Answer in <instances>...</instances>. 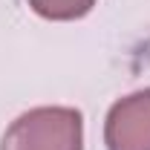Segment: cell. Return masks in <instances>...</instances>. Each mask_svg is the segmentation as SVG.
<instances>
[{
	"instance_id": "6da1fadb",
	"label": "cell",
	"mask_w": 150,
	"mask_h": 150,
	"mask_svg": "<svg viewBox=\"0 0 150 150\" xmlns=\"http://www.w3.org/2000/svg\"><path fill=\"white\" fill-rule=\"evenodd\" d=\"M0 150H84V115L75 107H32L6 127Z\"/></svg>"
},
{
	"instance_id": "3957f363",
	"label": "cell",
	"mask_w": 150,
	"mask_h": 150,
	"mask_svg": "<svg viewBox=\"0 0 150 150\" xmlns=\"http://www.w3.org/2000/svg\"><path fill=\"white\" fill-rule=\"evenodd\" d=\"M29 6L46 20H78L93 12L95 0H29Z\"/></svg>"
},
{
	"instance_id": "7a4b0ae2",
	"label": "cell",
	"mask_w": 150,
	"mask_h": 150,
	"mask_svg": "<svg viewBox=\"0 0 150 150\" xmlns=\"http://www.w3.org/2000/svg\"><path fill=\"white\" fill-rule=\"evenodd\" d=\"M107 150H150V87L118 98L104 118Z\"/></svg>"
}]
</instances>
